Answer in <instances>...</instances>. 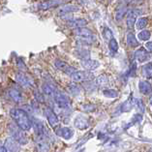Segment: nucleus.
Listing matches in <instances>:
<instances>
[{
    "mask_svg": "<svg viewBox=\"0 0 152 152\" xmlns=\"http://www.w3.org/2000/svg\"><path fill=\"white\" fill-rule=\"evenodd\" d=\"M126 41H127V45L131 48H136V47H139L140 43L138 42L137 40L135 34L133 32H129L127 34V37H126Z\"/></svg>",
    "mask_w": 152,
    "mask_h": 152,
    "instance_id": "obj_22",
    "label": "nucleus"
},
{
    "mask_svg": "<svg viewBox=\"0 0 152 152\" xmlns=\"http://www.w3.org/2000/svg\"><path fill=\"white\" fill-rule=\"evenodd\" d=\"M127 11L128 9L126 8L125 6H120L118 7V8L116 9V12H115V20H123V18L125 17V15L127 14Z\"/></svg>",
    "mask_w": 152,
    "mask_h": 152,
    "instance_id": "obj_26",
    "label": "nucleus"
},
{
    "mask_svg": "<svg viewBox=\"0 0 152 152\" xmlns=\"http://www.w3.org/2000/svg\"><path fill=\"white\" fill-rule=\"evenodd\" d=\"M109 49L113 53H117V50H118V43H117V41L114 38L110 39L109 41Z\"/></svg>",
    "mask_w": 152,
    "mask_h": 152,
    "instance_id": "obj_32",
    "label": "nucleus"
},
{
    "mask_svg": "<svg viewBox=\"0 0 152 152\" xmlns=\"http://www.w3.org/2000/svg\"><path fill=\"white\" fill-rule=\"evenodd\" d=\"M134 106H136L137 109H138L142 113H144V104L140 99L134 98Z\"/></svg>",
    "mask_w": 152,
    "mask_h": 152,
    "instance_id": "obj_34",
    "label": "nucleus"
},
{
    "mask_svg": "<svg viewBox=\"0 0 152 152\" xmlns=\"http://www.w3.org/2000/svg\"><path fill=\"white\" fill-rule=\"evenodd\" d=\"M16 80L17 83L23 87L32 88L35 86V81L30 76L26 75L23 72H18L16 74Z\"/></svg>",
    "mask_w": 152,
    "mask_h": 152,
    "instance_id": "obj_4",
    "label": "nucleus"
},
{
    "mask_svg": "<svg viewBox=\"0 0 152 152\" xmlns=\"http://www.w3.org/2000/svg\"><path fill=\"white\" fill-rule=\"evenodd\" d=\"M68 90H69V93H71L74 96L79 95L80 93V88L79 87V85L76 84V83L70 84L68 86Z\"/></svg>",
    "mask_w": 152,
    "mask_h": 152,
    "instance_id": "obj_31",
    "label": "nucleus"
},
{
    "mask_svg": "<svg viewBox=\"0 0 152 152\" xmlns=\"http://www.w3.org/2000/svg\"><path fill=\"white\" fill-rule=\"evenodd\" d=\"M83 110H84L85 112H93L95 110V106L94 105H85V106H83Z\"/></svg>",
    "mask_w": 152,
    "mask_h": 152,
    "instance_id": "obj_39",
    "label": "nucleus"
},
{
    "mask_svg": "<svg viewBox=\"0 0 152 152\" xmlns=\"http://www.w3.org/2000/svg\"><path fill=\"white\" fill-rule=\"evenodd\" d=\"M103 94L107 98H116L118 96V91L115 89H105L103 91Z\"/></svg>",
    "mask_w": 152,
    "mask_h": 152,
    "instance_id": "obj_30",
    "label": "nucleus"
},
{
    "mask_svg": "<svg viewBox=\"0 0 152 152\" xmlns=\"http://www.w3.org/2000/svg\"><path fill=\"white\" fill-rule=\"evenodd\" d=\"M34 96H35V99H36L37 102H39V103H45V96H44L43 93H41L40 91L36 90L34 92Z\"/></svg>",
    "mask_w": 152,
    "mask_h": 152,
    "instance_id": "obj_35",
    "label": "nucleus"
},
{
    "mask_svg": "<svg viewBox=\"0 0 152 152\" xmlns=\"http://www.w3.org/2000/svg\"><path fill=\"white\" fill-rule=\"evenodd\" d=\"M54 66L57 70H59V71H61L63 73H65L66 75H69V76H71L72 74H74L76 72V69L74 68L73 66L68 64L67 62L60 60V59H57V60L54 61Z\"/></svg>",
    "mask_w": 152,
    "mask_h": 152,
    "instance_id": "obj_8",
    "label": "nucleus"
},
{
    "mask_svg": "<svg viewBox=\"0 0 152 152\" xmlns=\"http://www.w3.org/2000/svg\"><path fill=\"white\" fill-rule=\"evenodd\" d=\"M96 87H97V86H96V84L93 83H90V80L84 81V88L86 90H88V91H93Z\"/></svg>",
    "mask_w": 152,
    "mask_h": 152,
    "instance_id": "obj_37",
    "label": "nucleus"
},
{
    "mask_svg": "<svg viewBox=\"0 0 152 152\" xmlns=\"http://www.w3.org/2000/svg\"><path fill=\"white\" fill-rule=\"evenodd\" d=\"M142 119V114H136V115L133 117V124H134L135 122H140Z\"/></svg>",
    "mask_w": 152,
    "mask_h": 152,
    "instance_id": "obj_40",
    "label": "nucleus"
},
{
    "mask_svg": "<svg viewBox=\"0 0 152 152\" xmlns=\"http://www.w3.org/2000/svg\"><path fill=\"white\" fill-rule=\"evenodd\" d=\"M149 53L144 49V48H140L139 50H136L135 53V57L136 59L138 60L139 62L142 63V62H145L149 59Z\"/></svg>",
    "mask_w": 152,
    "mask_h": 152,
    "instance_id": "obj_17",
    "label": "nucleus"
},
{
    "mask_svg": "<svg viewBox=\"0 0 152 152\" xmlns=\"http://www.w3.org/2000/svg\"><path fill=\"white\" fill-rule=\"evenodd\" d=\"M133 106H134V98H130L120 106V112L121 113L130 112L133 109Z\"/></svg>",
    "mask_w": 152,
    "mask_h": 152,
    "instance_id": "obj_23",
    "label": "nucleus"
},
{
    "mask_svg": "<svg viewBox=\"0 0 152 152\" xmlns=\"http://www.w3.org/2000/svg\"><path fill=\"white\" fill-rule=\"evenodd\" d=\"M148 53H152V41H149L145 44V48H144Z\"/></svg>",
    "mask_w": 152,
    "mask_h": 152,
    "instance_id": "obj_41",
    "label": "nucleus"
},
{
    "mask_svg": "<svg viewBox=\"0 0 152 152\" xmlns=\"http://www.w3.org/2000/svg\"><path fill=\"white\" fill-rule=\"evenodd\" d=\"M139 89L143 95H150L152 93V85L146 80H140L139 83Z\"/></svg>",
    "mask_w": 152,
    "mask_h": 152,
    "instance_id": "obj_20",
    "label": "nucleus"
},
{
    "mask_svg": "<svg viewBox=\"0 0 152 152\" xmlns=\"http://www.w3.org/2000/svg\"><path fill=\"white\" fill-rule=\"evenodd\" d=\"M142 76L145 79H152V63H147V64L142 66Z\"/></svg>",
    "mask_w": 152,
    "mask_h": 152,
    "instance_id": "obj_25",
    "label": "nucleus"
},
{
    "mask_svg": "<svg viewBox=\"0 0 152 152\" xmlns=\"http://www.w3.org/2000/svg\"><path fill=\"white\" fill-rule=\"evenodd\" d=\"M75 53L77 54V57L81 59V60H86V59H89V51H88L83 47L79 48V49L76 50Z\"/></svg>",
    "mask_w": 152,
    "mask_h": 152,
    "instance_id": "obj_24",
    "label": "nucleus"
},
{
    "mask_svg": "<svg viewBox=\"0 0 152 152\" xmlns=\"http://www.w3.org/2000/svg\"><path fill=\"white\" fill-rule=\"evenodd\" d=\"M75 34L80 37L81 40L86 41L88 43H92L95 40V35L94 33L92 32L90 29H88L86 27H81V28H77L75 30Z\"/></svg>",
    "mask_w": 152,
    "mask_h": 152,
    "instance_id": "obj_7",
    "label": "nucleus"
},
{
    "mask_svg": "<svg viewBox=\"0 0 152 152\" xmlns=\"http://www.w3.org/2000/svg\"><path fill=\"white\" fill-rule=\"evenodd\" d=\"M74 125L79 130H85L89 127V119L83 115H77L74 120Z\"/></svg>",
    "mask_w": 152,
    "mask_h": 152,
    "instance_id": "obj_12",
    "label": "nucleus"
},
{
    "mask_svg": "<svg viewBox=\"0 0 152 152\" xmlns=\"http://www.w3.org/2000/svg\"><path fill=\"white\" fill-rule=\"evenodd\" d=\"M56 134L57 136L61 137V138L65 140H70L73 138L74 131L69 127H62V128H59L58 131H56Z\"/></svg>",
    "mask_w": 152,
    "mask_h": 152,
    "instance_id": "obj_19",
    "label": "nucleus"
},
{
    "mask_svg": "<svg viewBox=\"0 0 152 152\" xmlns=\"http://www.w3.org/2000/svg\"><path fill=\"white\" fill-rule=\"evenodd\" d=\"M73 83H84V81L91 80L93 79V75L88 71H76L71 75Z\"/></svg>",
    "mask_w": 152,
    "mask_h": 152,
    "instance_id": "obj_6",
    "label": "nucleus"
},
{
    "mask_svg": "<svg viewBox=\"0 0 152 152\" xmlns=\"http://www.w3.org/2000/svg\"><path fill=\"white\" fill-rule=\"evenodd\" d=\"M9 133L11 135V138H13L15 140L20 144V145H24L27 143V136L25 132L20 129L16 124H10L9 125Z\"/></svg>",
    "mask_w": 152,
    "mask_h": 152,
    "instance_id": "obj_2",
    "label": "nucleus"
},
{
    "mask_svg": "<svg viewBox=\"0 0 152 152\" xmlns=\"http://www.w3.org/2000/svg\"><path fill=\"white\" fill-rule=\"evenodd\" d=\"M147 23H148V18L142 17L136 21V27L140 30V29H143L144 27H145L147 25Z\"/></svg>",
    "mask_w": 152,
    "mask_h": 152,
    "instance_id": "obj_29",
    "label": "nucleus"
},
{
    "mask_svg": "<svg viewBox=\"0 0 152 152\" xmlns=\"http://www.w3.org/2000/svg\"><path fill=\"white\" fill-rule=\"evenodd\" d=\"M42 90H43V94H46L48 96H53V93H54V88L51 86L50 84L49 83H43L42 85Z\"/></svg>",
    "mask_w": 152,
    "mask_h": 152,
    "instance_id": "obj_28",
    "label": "nucleus"
},
{
    "mask_svg": "<svg viewBox=\"0 0 152 152\" xmlns=\"http://www.w3.org/2000/svg\"><path fill=\"white\" fill-rule=\"evenodd\" d=\"M17 64H18V67L21 70V72H23V71H25V70H26V66H25L24 62H23V60H21L20 58H18Z\"/></svg>",
    "mask_w": 152,
    "mask_h": 152,
    "instance_id": "obj_38",
    "label": "nucleus"
},
{
    "mask_svg": "<svg viewBox=\"0 0 152 152\" xmlns=\"http://www.w3.org/2000/svg\"><path fill=\"white\" fill-rule=\"evenodd\" d=\"M0 152H9V151L7 150V148H6L4 145H2V144H0Z\"/></svg>",
    "mask_w": 152,
    "mask_h": 152,
    "instance_id": "obj_42",
    "label": "nucleus"
},
{
    "mask_svg": "<svg viewBox=\"0 0 152 152\" xmlns=\"http://www.w3.org/2000/svg\"><path fill=\"white\" fill-rule=\"evenodd\" d=\"M44 114H45L48 122H49V124L51 126V127L55 128L56 126H58L59 119L53 110L50 109V107H46V109L44 110Z\"/></svg>",
    "mask_w": 152,
    "mask_h": 152,
    "instance_id": "obj_9",
    "label": "nucleus"
},
{
    "mask_svg": "<svg viewBox=\"0 0 152 152\" xmlns=\"http://www.w3.org/2000/svg\"><path fill=\"white\" fill-rule=\"evenodd\" d=\"M9 96L10 98L13 100L15 103H20L21 101L23 100V94H21V92L17 89V88H10L9 89Z\"/></svg>",
    "mask_w": 152,
    "mask_h": 152,
    "instance_id": "obj_21",
    "label": "nucleus"
},
{
    "mask_svg": "<svg viewBox=\"0 0 152 152\" xmlns=\"http://www.w3.org/2000/svg\"><path fill=\"white\" fill-rule=\"evenodd\" d=\"M67 24L71 28L77 29V28L84 27L85 25L87 24V20H84V18H73V20H68Z\"/></svg>",
    "mask_w": 152,
    "mask_h": 152,
    "instance_id": "obj_18",
    "label": "nucleus"
},
{
    "mask_svg": "<svg viewBox=\"0 0 152 152\" xmlns=\"http://www.w3.org/2000/svg\"><path fill=\"white\" fill-rule=\"evenodd\" d=\"M32 120V127L34 129V132L36 134V137L38 136H44L46 133V127L42 121L38 118H33Z\"/></svg>",
    "mask_w": 152,
    "mask_h": 152,
    "instance_id": "obj_11",
    "label": "nucleus"
},
{
    "mask_svg": "<svg viewBox=\"0 0 152 152\" xmlns=\"http://www.w3.org/2000/svg\"><path fill=\"white\" fill-rule=\"evenodd\" d=\"M53 97L55 104H56V105L60 107V109L68 110V109L71 107V101H70L68 96L66 95L65 93H63V92L55 89Z\"/></svg>",
    "mask_w": 152,
    "mask_h": 152,
    "instance_id": "obj_3",
    "label": "nucleus"
},
{
    "mask_svg": "<svg viewBox=\"0 0 152 152\" xmlns=\"http://www.w3.org/2000/svg\"><path fill=\"white\" fill-rule=\"evenodd\" d=\"M148 152H152V150H150V151H148Z\"/></svg>",
    "mask_w": 152,
    "mask_h": 152,
    "instance_id": "obj_44",
    "label": "nucleus"
},
{
    "mask_svg": "<svg viewBox=\"0 0 152 152\" xmlns=\"http://www.w3.org/2000/svg\"><path fill=\"white\" fill-rule=\"evenodd\" d=\"M80 11V7L76 6V5H72V4H66L63 7H61L58 11V14L60 17H65L67 16L68 14H71L74 12H77Z\"/></svg>",
    "mask_w": 152,
    "mask_h": 152,
    "instance_id": "obj_16",
    "label": "nucleus"
},
{
    "mask_svg": "<svg viewBox=\"0 0 152 152\" xmlns=\"http://www.w3.org/2000/svg\"><path fill=\"white\" fill-rule=\"evenodd\" d=\"M35 147H36L37 152H50V144L45 135L36 137Z\"/></svg>",
    "mask_w": 152,
    "mask_h": 152,
    "instance_id": "obj_5",
    "label": "nucleus"
},
{
    "mask_svg": "<svg viewBox=\"0 0 152 152\" xmlns=\"http://www.w3.org/2000/svg\"><path fill=\"white\" fill-rule=\"evenodd\" d=\"M10 115L15 121V124L23 131H28L32 128V120L23 109H12L10 110Z\"/></svg>",
    "mask_w": 152,
    "mask_h": 152,
    "instance_id": "obj_1",
    "label": "nucleus"
},
{
    "mask_svg": "<svg viewBox=\"0 0 152 152\" xmlns=\"http://www.w3.org/2000/svg\"><path fill=\"white\" fill-rule=\"evenodd\" d=\"M151 37V33L148 30H142L138 34V38L140 41H148Z\"/></svg>",
    "mask_w": 152,
    "mask_h": 152,
    "instance_id": "obj_33",
    "label": "nucleus"
},
{
    "mask_svg": "<svg viewBox=\"0 0 152 152\" xmlns=\"http://www.w3.org/2000/svg\"><path fill=\"white\" fill-rule=\"evenodd\" d=\"M65 0H46V1L40 3L38 8L42 11H47L51 8H55L60 4H63Z\"/></svg>",
    "mask_w": 152,
    "mask_h": 152,
    "instance_id": "obj_10",
    "label": "nucleus"
},
{
    "mask_svg": "<svg viewBox=\"0 0 152 152\" xmlns=\"http://www.w3.org/2000/svg\"><path fill=\"white\" fill-rule=\"evenodd\" d=\"M4 146L10 152H20V144L11 137L6 139Z\"/></svg>",
    "mask_w": 152,
    "mask_h": 152,
    "instance_id": "obj_14",
    "label": "nucleus"
},
{
    "mask_svg": "<svg viewBox=\"0 0 152 152\" xmlns=\"http://www.w3.org/2000/svg\"><path fill=\"white\" fill-rule=\"evenodd\" d=\"M103 34H104V37H105V39L109 40V41H110V39H113V35L112 30H110V28H107V27H106L105 29H104Z\"/></svg>",
    "mask_w": 152,
    "mask_h": 152,
    "instance_id": "obj_36",
    "label": "nucleus"
},
{
    "mask_svg": "<svg viewBox=\"0 0 152 152\" xmlns=\"http://www.w3.org/2000/svg\"><path fill=\"white\" fill-rule=\"evenodd\" d=\"M150 103H151V106H152V100H151V102H150Z\"/></svg>",
    "mask_w": 152,
    "mask_h": 152,
    "instance_id": "obj_43",
    "label": "nucleus"
},
{
    "mask_svg": "<svg viewBox=\"0 0 152 152\" xmlns=\"http://www.w3.org/2000/svg\"><path fill=\"white\" fill-rule=\"evenodd\" d=\"M80 64L84 68L85 71H88V72L94 71V70H96L100 66L99 61L94 60V59H86V60H81Z\"/></svg>",
    "mask_w": 152,
    "mask_h": 152,
    "instance_id": "obj_15",
    "label": "nucleus"
},
{
    "mask_svg": "<svg viewBox=\"0 0 152 152\" xmlns=\"http://www.w3.org/2000/svg\"><path fill=\"white\" fill-rule=\"evenodd\" d=\"M126 16H127V18H126V24H127V27L129 29H132L136 24L138 12H136L135 9H130L127 11Z\"/></svg>",
    "mask_w": 152,
    "mask_h": 152,
    "instance_id": "obj_13",
    "label": "nucleus"
},
{
    "mask_svg": "<svg viewBox=\"0 0 152 152\" xmlns=\"http://www.w3.org/2000/svg\"><path fill=\"white\" fill-rule=\"evenodd\" d=\"M109 83V77H107V76L106 75H101L99 76L97 79H96L95 80V84L96 86H106V85Z\"/></svg>",
    "mask_w": 152,
    "mask_h": 152,
    "instance_id": "obj_27",
    "label": "nucleus"
}]
</instances>
